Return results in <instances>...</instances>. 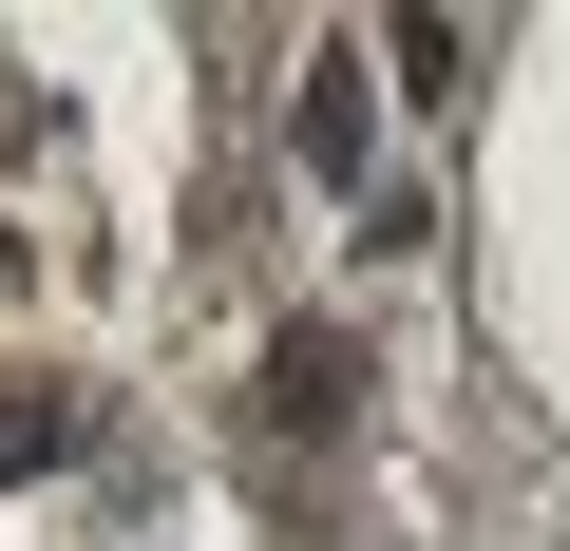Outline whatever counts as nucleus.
Segmentation results:
<instances>
[{
    "label": "nucleus",
    "mask_w": 570,
    "mask_h": 551,
    "mask_svg": "<svg viewBox=\"0 0 570 551\" xmlns=\"http://www.w3.org/2000/svg\"><path fill=\"white\" fill-rule=\"evenodd\" d=\"M362 381H381V362H362L343 324H285V343H266V419H285V437H362Z\"/></svg>",
    "instance_id": "obj_1"
},
{
    "label": "nucleus",
    "mask_w": 570,
    "mask_h": 551,
    "mask_svg": "<svg viewBox=\"0 0 570 551\" xmlns=\"http://www.w3.org/2000/svg\"><path fill=\"white\" fill-rule=\"evenodd\" d=\"M362 152H381V115H362V58H343V39H324V58H305V171H324V190H343V171H362Z\"/></svg>",
    "instance_id": "obj_2"
},
{
    "label": "nucleus",
    "mask_w": 570,
    "mask_h": 551,
    "mask_svg": "<svg viewBox=\"0 0 570 551\" xmlns=\"http://www.w3.org/2000/svg\"><path fill=\"white\" fill-rule=\"evenodd\" d=\"M96 437V400L77 381H39V400H0V475H39V456H77Z\"/></svg>",
    "instance_id": "obj_3"
}]
</instances>
